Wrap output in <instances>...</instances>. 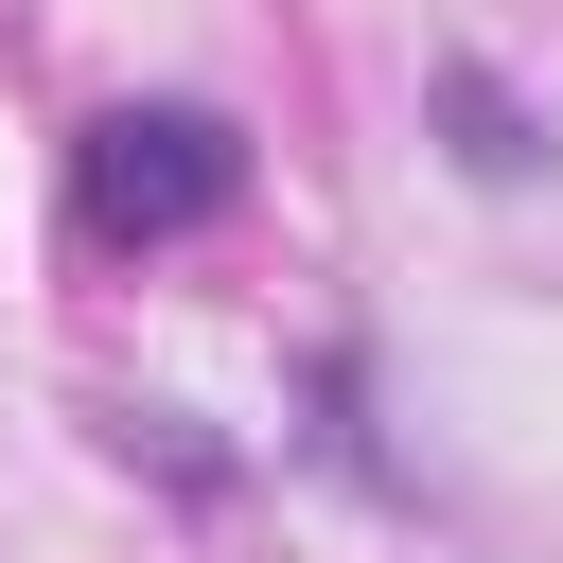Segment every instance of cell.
<instances>
[{"label":"cell","mask_w":563,"mask_h":563,"mask_svg":"<svg viewBox=\"0 0 563 563\" xmlns=\"http://www.w3.org/2000/svg\"><path fill=\"white\" fill-rule=\"evenodd\" d=\"M229 194H246V141H229L211 106H106V123L70 141L88 246H176V229H211Z\"/></svg>","instance_id":"1"},{"label":"cell","mask_w":563,"mask_h":563,"mask_svg":"<svg viewBox=\"0 0 563 563\" xmlns=\"http://www.w3.org/2000/svg\"><path fill=\"white\" fill-rule=\"evenodd\" d=\"M440 123H457V158H475V176H528V158H545V141H528V106H510L493 70H440Z\"/></svg>","instance_id":"2"}]
</instances>
